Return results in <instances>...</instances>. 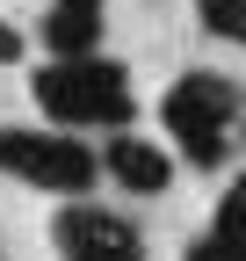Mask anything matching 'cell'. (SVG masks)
Instances as JSON below:
<instances>
[{"mask_svg":"<svg viewBox=\"0 0 246 261\" xmlns=\"http://www.w3.org/2000/svg\"><path fill=\"white\" fill-rule=\"evenodd\" d=\"M29 94L51 123H131V80L116 58H58L29 73Z\"/></svg>","mask_w":246,"mask_h":261,"instance_id":"cell-1","label":"cell"},{"mask_svg":"<svg viewBox=\"0 0 246 261\" xmlns=\"http://www.w3.org/2000/svg\"><path fill=\"white\" fill-rule=\"evenodd\" d=\"M0 174L51 189V196H87L102 181V152L66 130H0Z\"/></svg>","mask_w":246,"mask_h":261,"instance_id":"cell-2","label":"cell"},{"mask_svg":"<svg viewBox=\"0 0 246 261\" xmlns=\"http://www.w3.org/2000/svg\"><path fill=\"white\" fill-rule=\"evenodd\" d=\"M239 109V87L218 80V73H189V80H174L167 87V102H160V123L174 130V145L189 167H218L225 160V123Z\"/></svg>","mask_w":246,"mask_h":261,"instance_id":"cell-3","label":"cell"},{"mask_svg":"<svg viewBox=\"0 0 246 261\" xmlns=\"http://www.w3.org/2000/svg\"><path fill=\"white\" fill-rule=\"evenodd\" d=\"M51 240H58L66 261H145V240L102 203H66L58 225H51Z\"/></svg>","mask_w":246,"mask_h":261,"instance_id":"cell-4","label":"cell"},{"mask_svg":"<svg viewBox=\"0 0 246 261\" xmlns=\"http://www.w3.org/2000/svg\"><path fill=\"white\" fill-rule=\"evenodd\" d=\"M102 167H109V181H123L131 196H167L174 189V152L167 145H145V138H109L102 145Z\"/></svg>","mask_w":246,"mask_h":261,"instance_id":"cell-5","label":"cell"},{"mask_svg":"<svg viewBox=\"0 0 246 261\" xmlns=\"http://www.w3.org/2000/svg\"><path fill=\"white\" fill-rule=\"evenodd\" d=\"M37 37H44V51L51 58H95L102 51V8H44L37 15Z\"/></svg>","mask_w":246,"mask_h":261,"instance_id":"cell-6","label":"cell"},{"mask_svg":"<svg viewBox=\"0 0 246 261\" xmlns=\"http://www.w3.org/2000/svg\"><path fill=\"white\" fill-rule=\"evenodd\" d=\"M196 22L225 44H246V0H196Z\"/></svg>","mask_w":246,"mask_h":261,"instance_id":"cell-7","label":"cell"},{"mask_svg":"<svg viewBox=\"0 0 246 261\" xmlns=\"http://www.w3.org/2000/svg\"><path fill=\"white\" fill-rule=\"evenodd\" d=\"M189 261H246V232H218V225H210V232L189 247Z\"/></svg>","mask_w":246,"mask_h":261,"instance_id":"cell-8","label":"cell"},{"mask_svg":"<svg viewBox=\"0 0 246 261\" xmlns=\"http://www.w3.org/2000/svg\"><path fill=\"white\" fill-rule=\"evenodd\" d=\"M218 232H246V174H232L218 196Z\"/></svg>","mask_w":246,"mask_h":261,"instance_id":"cell-9","label":"cell"},{"mask_svg":"<svg viewBox=\"0 0 246 261\" xmlns=\"http://www.w3.org/2000/svg\"><path fill=\"white\" fill-rule=\"evenodd\" d=\"M15 58H22V37H15L8 22H0V65H15Z\"/></svg>","mask_w":246,"mask_h":261,"instance_id":"cell-10","label":"cell"},{"mask_svg":"<svg viewBox=\"0 0 246 261\" xmlns=\"http://www.w3.org/2000/svg\"><path fill=\"white\" fill-rule=\"evenodd\" d=\"M66 8H102V0H66Z\"/></svg>","mask_w":246,"mask_h":261,"instance_id":"cell-11","label":"cell"}]
</instances>
